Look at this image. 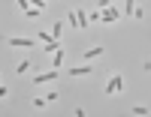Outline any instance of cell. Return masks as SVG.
Here are the masks:
<instances>
[{
    "mask_svg": "<svg viewBox=\"0 0 151 117\" xmlns=\"http://www.w3.org/2000/svg\"><path fill=\"white\" fill-rule=\"evenodd\" d=\"M6 45H9V48H36V45H40V39H30V36H9Z\"/></svg>",
    "mask_w": 151,
    "mask_h": 117,
    "instance_id": "obj_1",
    "label": "cell"
},
{
    "mask_svg": "<svg viewBox=\"0 0 151 117\" xmlns=\"http://www.w3.org/2000/svg\"><path fill=\"white\" fill-rule=\"evenodd\" d=\"M121 90H124V78H121V72H115V75H112V81L106 84L103 93H106V96H118Z\"/></svg>",
    "mask_w": 151,
    "mask_h": 117,
    "instance_id": "obj_2",
    "label": "cell"
},
{
    "mask_svg": "<svg viewBox=\"0 0 151 117\" xmlns=\"http://www.w3.org/2000/svg\"><path fill=\"white\" fill-rule=\"evenodd\" d=\"M121 18V12L115 6H109V9H100V24H115Z\"/></svg>",
    "mask_w": 151,
    "mask_h": 117,
    "instance_id": "obj_3",
    "label": "cell"
},
{
    "mask_svg": "<svg viewBox=\"0 0 151 117\" xmlns=\"http://www.w3.org/2000/svg\"><path fill=\"white\" fill-rule=\"evenodd\" d=\"M58 78V69H45V72H40L33 78V84H48V81H55Z\"/></svg>",
    "mask_w": 151,
    "mask_h": 117,
    "instance_id": "obj_4",
    "label": "cell"
},
{
    "mask_svg": "<svg viewBox=\"0 0 151 117\" xmlns=\"http://www.w3.org/2000/svg\"><path fill=\"white\" fill-rule=\"evenodd\" d=\"M100 57H103V48H100V45H94V48H88V51H85V63L100 60Z\"/></svg>",
    "mask_w": 151,
    "mask_h": 117,
    "instance_id": "obj_5",
    "label": "cell"
},
{
    "mask_svg": "<svg viewBox=\"0 0 151 117\" xmlns=\"http://www.w3.org/2000/svg\"><path fill=\"white\" fill-rule=\"evenodd\" d=\"M91 72H94V69L88 66V63H85V66H73V69H70L73 78H85V75H91Z\"/></svg>",
    "mask_w": 151,
    "mask_h": 117,
    "instance_id": "obj_6",
    "label": "cell"
},
{
    "mask_svg": "<svg viewBox=\"0 0 151 117\" xmlns=\"http://www.w3.org/2000/svg\"><path fill=\"white\" fill-rule=\"evenodd\" d=\"M76 27H82V30L88 27V12L85 9H76Z\"/></svg>",
    "mask_w": 151,
    "mask_h": 117,
    "instance_id": "obj_7",
    "label": "cell"
},
{
    "mask_svg": "<svg viewBox=\"0 0 151 117\" xmlns=\"http://www.w3.org/2000/svg\"><path fill=\"white\" fill-rule=\"evenodd\" d=\"M60 66H64V48H58L52 54V69H60Z\"/></svg>",
    "mask_w": 151,
    "mask_h": 117,
    "instance_id": "obj_8",
    "label": "cell"
},
{
    "mask_svg": "<svg viewBox=\"0 0 151 117\" xmlns=\"http://www.w3.org/2000/svg\"><path fill=\"white\" fill-rule=\"evenodd\" d=\"M58 48H60V42H58V39H48V42H42V51H45V54H55Z\"/></svg>",
    "mask_w": 151,
    "mask_h": 117,
    "instance_id": "obj_9",
    "label": "cell"
},
{
    "mask_svg": "<svg viewBox=\"0 0 151 117\" xmlns=\"http://www.w3.org/2000/svg\"><path fill=\"white\" fill-rule=\"evenodd\" d=\"M15 72H18V75H27V72H30V60L24 57V60L18 63V66H15Z\"/></svg>",
    "mask_w": 151,
    "mask_h": 117,
    "instance_id": "obj_10",
    "label": "cell"
},
{
    "mask_svg": "<svg viewBox=\"0 0 151 117\" xmlns=\"http://www.w3.org/2000/svg\"><path fill=\"white\" fill-rule=\"evenodd\" d=\"M60 33H64V21H55V24H52V36L60 39Z\"/></svg>",
    "mask_w": 151,
    "mask_h": 117,
    "instance_id": "obj_11",
    "label": "cell"
},
{
    "mask_svg": "<svg viewBox=\"0 0 151 117\" xmlns=\"http://www.w3.org/2000/svg\"><path fill=\"white\" fill-rule=\"evenodd\" d=\"M130 114H136V117H148V108H145V105H133Z\"/></svg>",
    "mask_w": 151,
    "mask_h": 117,
    "instance_id": "obj_12",
    "label": "cell"
},
{
    "mask_svg": "<svg viewBox=\"0 0 151 117\" xmlns=\"http://www.w3.org/2000/svg\"><path fill=\"white\" fill-rule=\"evenodd\" d=\"M88 24H100V9H91V12H88Z\"/></svg>",
    "mask_w": 151,
    "mask_h": 117,
    "instance_id": "obj_13",
    "label": "cell"
},
{
    "mask_svg": "<svg viewBox=\"0 0 151 117\" xmlns=\"http://www.w3.org/2000/svg\"><path fill=\"white\" fill-rule=\"evenodd\" d=\"M40 12H42V9H36V6H30L27 12H24V15H27V18H40Z\"/></svg>",
    "mask_w": 151,
    "mask_h": 117,
    "instance_id": "obj_14",
    "label": "cell"
},
{
    "mask_svg": "<svg viewBox=\"0 0 151 117\" xmlns=\"http://www.w3.org/2000/svg\"><path fill=\"white\" fill-rule=\"evenodd\" d=\"M15 6H18L21 12H27V9H30V0H15Z\"/></svg>",
    "mask_w": 151,
    "mask_h": 117,
    "instance_id": "obj_15",
    "label": "cell"
},
{
    "mask_svg": "<svg viewBox=\"0 0 151 117\" xmlns=\"http://www.w3.org/2000/svg\"><path fill=\"white\" fill-rule=\"evenodd\" d=\"M36 39H40V42H48V39H55V36L48 33V30H40V36H36Z\"/></svg>",
    "mask_w": 151,
    "mask_h": 117,
    "instance_id": "obj_16",
    "label": "cell"
},
{
    "mask_svg": "<svg viewBox=\"0 0 151 117\" xmlns=\"http://www.w3.org/2000/svg\"><path fill=\"white\" fill-rule=\"evenodd\" d=\"M30 6H36V9H45V6H48V0H30Z\"/></svg>",
    "mask_w": 151,
    "mask_h": 117,
    "instance_id": "obj_17",
    "label": "cell"
},
{
    "mask_svg": "<svg viewBox=\"0 0 151 117\" xmlns=\"http://www.w3.org/2000/svg\"><path fill=\"white\" fill-rule=\"evenodd\" d=\"M112 6V0H97V9H109Z\"/></svg>",
    "mask_w": 151,
    "mask_h": 117,
    "instance_id": "obj_18",
    "label": "cell"
},
{
    "mask_svg": "<svg viewBox=\"0 0 151 117\" xmlns=\"http://www.w3.org/2000/svg\"><path fill=\"white\" fill-rule=\"evenodd\" d=\"M6 93H9V90H6V87H3V84H0V99H3V96H6Z\"/></svg>",
    "mask_w": 151,
    "mask_h": 117,
    "instance_id": "obj_19",
    "label": "cell"
}]
</instances>
